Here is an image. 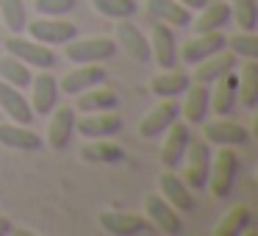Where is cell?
Masks as SVG:
<instances>
[{
	"label": "cell",
	"instance_id": "6da1fadb",
	"mask_svg": "<svg viewBox=\"0 0 258 236\" xmlns=\"http://www.w3.org/2000/svg\"><path fill=\"white\" fill-rule=\"evenodd\" d=\"M241 164L236 156L233 147H222L217 156H211V169H208V184L211 192L217 197H230V192L236 189V181H239Z\"/></svg>",
	"mask_w": 258,
	"mask_h": 236
},
{
	"label": "cell",
	"instance_id": "7a4b0ae2",
	"mask_svg": "<svg viewBox=\"0 0 258 236\" xmlns=\"http://www.w3.org/2000/svg\"><path fill=\"white\" fill-rule=\"evenodd\" d=\"M117 53V42L106 39V36H92V39H78L67 42V50L64 56L75 64H100L106 58H111Z\"/></svg>",
	"mask_w": 258,
	"mask_h": 236
},
{
	"label": "cell",
	"instance_id": "3957f363",
	"mask_svg": "<svg viewBox=\"0 0 258 236\" xmlns=\"http://www.w3.org/2000/svg\"><path fill=\"white\" fill-rule=\"evenodd\" d=\"M0 47H6V53H12L14 58H20L28 67H56V53L42 42L36 45V39H23L20 34H12V39L0 42Z\"/></svg>",
	"mask_w": 258,
	"mask_h": 236
},
{
	"label": "cell",
	"instance_id": "277c9868",
	"mask_svg": "<svg viewBox=\"0 0 258 236\" xmlns=\"http://www.w3.org/2000/svg\"><path fill=\"white\" fill-rule=\"evenodd\" d=\"M186 184L189 189H206L208 184V169H211V145L206 139H189V147H186Z\"/></svg>",
	"mask_w": 258,
	"mask_h": 236
},
{
	"label": "cell",
	"instance_id": "5b68a950",
	"mask_svg": "<svg viewBox=\"0 0 258 236\" xmlns=\"http://www.w3.org/2000/svg\"><path fill=\"white\" fill-rule=\"evenodd\" d=\"M25 31L31 34V39L42 42V45H67L78 36V25L61 17H39L25 25Z\"/></svg>",
	"mask_w": 258,
	"mask_h": 236
},
{
	"label": "cell",
	"instance_id": "8992f818",
	"mask_svg": "<svg viewBox=\"0 0 258 236\" xmlns=\"http://www.w3.org/2000/svg\"><path fill=\"white\" fill-rule=\"evenodd\" d=\"M164 134H167V139L161 145V164H164V169L175 172L183 164L186 147H189V139H191V128H189V123H178L175 120Z\"/></svg>",
	"mask_w": 258,
	"mask_h": 236
},
{
	"label": "cell",
	"instance_id": "52a82bcc",
	"mask_svg": "<svg viewBox=\"0 0 258 236\" xmlns=\"http://www.w3.org/2000/svg\"><path fill=\"white\" fill-rule=\"evenodd\" d=\"M75 131L86 139H111L122 131V117L114 111H95L75 117Z\"/></svg>",
	"mask_w": 258,
	"mask_h": 236
},
{
	"label": "cell",
	"instance_id": "ba28073f",
	"mask_svg": "<svg viewBox=\"0 0 258 236\" xmlns=\"http://www.w3.org/2000/svg\"><path fill=\"white\" fill-rule=\"evenodd\" d=\"M228 47V39H225L219 31H208V34H197L195 39H189L183 45V50H180V62L189 64V67H195V64L206 62L208 56H214V53L225 50Z\"/></svg>",
	"mask_w": 258,
	"mask_h": 236
},
{
	"label": "cell",
	"instance_id": "9c48e42d",
	"mask_svg": "<svg viewBox=\"0 0 258 236\" xmlns=\"http://www.w3.org/2000/svg\"><path fill=\"white\" fill-rule=\"evenodd\" d=\"M178 117H180V103L175 97H161V103L156 108H150L147 117L139 123V134L145 139H153V136L164 134Z\"/></svg>",
	"mask_w": 258,
	"mask_h": 236
},
{
	"label": "cell",
	"instance_id": "30bf717a",
	"mask_svg": "<svg viewBox=\"0 0 258 236\" xmlns=\"http://www.w3.org/2000/svg\"><path fill=\"white\" fill-rule=\"evenodd\" d=\"M203 139L208 145H219V147H236V145H244L250 139L244 125L233 123V120H214V123H206L203 120Z\"/></svg>",
	"mask_w": 258,
	"mask_h": 236
},
{
	"label": "cell",
	"instance_id": "8fae6325",
	"mask_svg": "<svg viewBox=\"0 0 258 236\" xmlns=\"http://www.w3.org/2000/svg\"><path fill=\"white\" fill-rule=\"evenodd\" d=\"M145 214H147V219L167 236H178L180 230H183V222H180L178 211H175L161 195H147L145 197Z\"/></svg>",
	"mask_w": 258,
	"mask_h": 236
},
{
	"label": "cell",
	"instance_id": "7c38bea8",
	"mask_svg": "<svg viewBox=\"0 0 258 236\" xmlns=\"http://www.w3.org/2000/svg\"><path fill=\"white\" fill-rule=\"evenodd\" d=\"M150 56L158 62V67L172 70L178 64V42L167 23H156L150 34Z\"/></svg>",
	"mask_w": 258,
	"mask_h": 236
},
{
	"label": "cell",
	"instance_id": "4fadbf2b",
	"mask_svg": "<svg viewBox=\"0 0 258 236\" xmlns=\"http://www.w3.org/2000/svg\"><path fill=\"white\" fill-rule=\"evenodd\" d=\"M58 106V81L53 73H39L31 78V108L34 114H50Z\"/></svg>",
	"mask_w": 258,
	"mask_h": 236
},
{
	"label": "cell",
	"instance_id": "5bb4252c",
	"mask_svg": "<svg viewBox=\"0 0 258 236\" xmlns=\"http://www.w3.org/2000/svg\"><path fill=\"white\" fill-rule=\"evenodd\" d=\"M158 192L175 211H195V197H191L189 184L183 178H178L175 172H169V169L158 178Z\"/></svg>",
	"mask_w": 258,
	"mask_h": 236
},
{
	"label": "cell",
	"instance_id": "9a60e30c",
	"mask_svg": "<svg viewBox=\"0 0 258 236\" xmlns=\"http://www.w3.org/2000/svg\"><path fill=\"white\" fill-rule=\"evenodd\" d=\"M50 114L53 117H50V125H47V145L53 150H64L75 134V108L58 106Z\"/></svg>",
	"mask_w": 258,
	"mask_h": 236
},
{
	"label": "cell",
	"instance_id": "2e32d148",
	"mask_svg": "<svg viewBox=\"0 0 258 236\" xmlns=\"http://www.w3.org/2000/svg\"><path fill=\"white\" fill-rule=\"evenodd\" d=\"M117 42L125 47V53H128L134 62L147 64L153 58L150 56V42H147V36L142 34L134 23H128V20H119V23H117Z\"/></svg>",
	"mask_w": 258,
	"mask_h": 236
},
{
	"label": "cell",
	"instance_id": "e0dca14e",
	"mask_svg": "<svg viewBox=\"0 0 258 236\" xmlns=\"http://www.w3.org/2000/svg\"><path fill=\"white\" fill-rule=\"evenodd\" d=\"M0 108H3V111H6L14 123H20V125H31V123H34V117H36L23 92H20L17 86L6 84V81H0Z\"/></svg>",
	"mask_w": 258,
	"mask_h": 236
},
{
	"label": "cell",
	"instance_id": "ac0fdd59",
	"mask_svg": "<svg viewBox=\"0 0 258 236\" xmlns=\"http://www.w3.org/2000/svg\"><path fill=\"white\" fill-rule=\"evenodd\" d=\"M100 84H106V70L97 67V64H81L73 73L64 75L58 89H61L64 95H78V92L89 89V86H100Z\"/></svg>",
	"mask_w": 258,
	"mask_h": 236
},
{
	"label": "cell",
	"instance_id": "d6986e66",
	"mask_svg": "<svg viewBox=\"0 0 258 236\" xmlns=\"http://www.w3.org/2000/svg\"><path fill=\"white\" fill-rule=\"evenodd\" d=\"M236 100H239V75L230 70L222 78L214 81V92H211V108L219 117H228L236 108Z\"/></svg>",
	"mask_w": 258,
	"mask_h": 236
},
{
	"label": "cell",
	"instance_id": "ffe728a7",
	"mask_svg": "<svg viewBox=\"0 0 258 236\" xmlns=\"http://www.w3.org/2000/svg\"><path fill=\"white\" fill-rule=\"evenodd\" d=\"M183 95L186 100L180 106V114L186 117L189 125H200L208 117V111H211V89H208V84H195V86L189 84V89Z\"/></svg>",
	"mask_w": 258,
	"mask_h": 236
},
{
	"label": "cell",
	"instance_id": "44dd1931",
	"mask_svg": "<svg viewBox=\"0 0 258 236\" xmlns=\"http://www.w3.org/2000/svg\"><path fill=\"white\" fill-rule=\"evenodd\" d=\"M100 225H103V230H108L114 236H136L147 230V219L128 214V211H103Z\"/></svg>",
	"mask_w": 258,
	"mask_h": 236
},
{
	"label": "cell",
	"instance_id": "7402d4cb",
	"mask_svg": "<svg viewBox=\"0 0 258 236\" xmlns=\"http://www.w3.org/2000/svg\"><path fill=\"white\" fill-rule=\"evenodd\" d=\"M78 100H75V108L84 114H95V111H114L119 106V95L114 89H97V86H89V89L78 92Z\"/></svg>",
	"mask_w": 258,
	"mask_h": 236
},
{
	"label": "cell",
	"instance_id": "603a6c76",
	"mask_svg": "<svg viewBox=\"0 0 258 236\" xmlns=\"http://www.w3.org/2000/svg\"><path fill=\"white\" fill-rule=\"evenodd\" d=\"M230 3H222V0H217V3H211L208 0L206 6L200 9V17L191 20V28L197 31V34H208V31H222L225 25L230 23Z\"/></svg>",
	"mask_w": 258,
	"mask_h": 236
},
{
	"label": "cell",
	"instance_id": "cb8c5ba5",
	"mask_svg": "<svg viewBox=\"0 0 258 236\" xmlns=\"http://www.w3.org/2000/svg\"><path fill=\"white\" fill-rule=\"evenodd\" d=\"M236 67V56L233 53H214V56H208L206 62L195 64V84H214L217 78H222L225 73H230V70Z\"/></svg>",
	"mask_w": 258,
	"mask_h": 236
},
{
	"label": "cell",
	"instance_id": "d4e9b609",
	"mask_svg": "<svg viewBox=\"0 0 258 236\" xmlns=\"http://www.w3.org/2000/svg\"><path fill=\"white\" fill-rule=\"evenodd\" d=\"M189 84H191V75L186 73V70L172 67V70L158 73L156 78L150 81V89H153V95H158V97H178L189 89Z\"/></svg>",
	"mask_w": 258,
	"mask_h": 236
},
{
	"label": "cell",
	"instance_id": "484cf974",
	"mask_svg": "<svg viewBox=\"0 0 258 236\" xmlns=\"http://www.w3.org/2000/svg\"><path fill=\"white\" fill-rule=\"evenodd\" d=\"M0 145H6L12 147V150H39L42 147V136L34 134V131L28 128V125H0Z\"/></svg>",
	"mask_w": 258,
	"mask_h": 236
},
{
	"label": "cell",
	"instance_id": "4316f807",
	"mask_svg": "<svg viewBox=\"0 0 258 236\" xmlns=\"http://www.w3.org/2000/svg\"><path fill=\"white\" fill-rule=\"evenodd\" d=\"M150 14L161 23H169V25H178V28H186L191 23V9H186L183 3L178 0H150L147 3Z\"/></svg>",
	"mask_w": 258,
	"mask_h": 236
},
{
	"label": "cell",
	"instance_id": "83f0119b",
	"mask_svg": "<svg viewBox=\"0 0 258 236\" xmlns=\"http://www.w3.org/2000/svg\"><path fill=\"white\" fill-rule=\"evenodd\" d=\"M252 222H255L252 208L236 206L233 211H228L222 217V222L217 225V230H214V233H217V236H239V233H244V230H250Z\"/></svg>",
	"mask_w": 258,
	"mask_h": 236
},
{
	"label": "cell",
	"instance_id": "f1b7e54d",
	"mask_svg": "<svg viewBox=\"0 0 258 236\" xmlns=\"http://www.w3.org/2000/svg\"><path fill=\"white\" fill-rule=\"evenodd\" d=\"M81 158L92 164H119L125 158V150L108 139H95L92 145H86L81 150Z\"/></svg>",
	"mask_w": 258,
	"mask_h": 236
},
{
	"label": "cell",
	"instance_id": "f546056e",
	"mask_svg": "<svg viewBox=\"0 0 258 236\" xmlns=\"http://www.w3.org/2000/svg\"><path fill=\"white\" fill-rule=\"evenodd\" d=\"M239 103L244 108H255L258 106V64L255 58H247V64L241 67L239 75Z\"/></svg>",
	"mask_w": 258,
	"mask_h": 236
},
{
	"label": "cell",
	"instance_id": "4dcf8cb0",
	"mask_svg": "<svg viewBox=\"0 0 258 236\" xmlns=\"http://www.w3.org/2000/svg\"><path fill=\"white\" fill-rule=\"evenodd\" d=\"M31 78H34V75H31L28 64L14 58L12 53H6V56L0 58V81H6V84L17 86V89H28Z\"/></svg>",
	"mask_w": 258,
	"mask_h": 236
},
{
	"label": "cell",
	"instance_id": "1f68e13d",
	"mask_svg": "<svg viewBox=\"0 0 258 236\" xmlns=\"http://www.w3.org/2000/svg\"><path fill=\"white\" fill-rule=\"evenodd\" d=\"M0 17L12 34H23L28 25V12L23 0H0Z\"/></svg>",
	"mask_w": 258,
	"mask_h": 236
},
{
	"label": "cell",
	"instance_id": "d6a6232c",
	"mask_svg": "<svg viewBox=\"0 0 258 236\" xmlns=\"http://www.w3.org/2000/svg\"><path fill=\"white\" fill-rule=\"evenodd\" d=\"M97 14L111 20H128L136 14V0H92Z\"/></svg>",
	"mask_w": 258,
	"mask_h": 236
},
{
	"label": "cell",
	"instance_id": "836d02e7",
	"mask_svg": "<svg viewBox=\"0 0 258 236\" xmlns=\"http://www.w3.org/2000/svg\"><path fill=\"white\" fill-rule=\"evenodd\" d=\"M230 14H236V25L241 31H255L258 28V6L255 0H233Z\"/></svg>",
	"mask_w": 258,
	"mask_h": 236
},
{
	"label": "cell",
	"instance_id": "e575fe53",
	"mask_svg": "<svg viewBox=\"0 0 258 236\" xmlns=\"http://www.w3.org/2000/svg\"><path fill=\"white\" fill-rule=\"evenodd\" d=\"M228 47L233 50L236 58H258V36H255V31H241V34L230 36Z\"/></svg>",
	"mask_w": 258,
	"mask_h": 236
},
{
	"label": "cell",
	"instance_id": "d590c367",
	"mask_svg": "<svg viewBox=\"0 0 258 236\" xmlns=\"http://www.w3.org/2000/svg\"><path fill=\"white\" fill-rule=\"evenodd\" d=\"M78 0H36V12L42 17H64L75 9Z\"/></svg>",
	"mask_w": 258,
	"mask_h": 236
},
{
	"label": "cell",
	"instance_id": "8d00e7d4",
	"mask_svg": "<svg viewBox=\"0 0 258 236\" xmlns=\"http://www.w3.org/2000/svg\"><path fill=\"white\" fill-rule=\"evenodd\" d=\"M178 3H183L186 9H203L208 3V0H178Z\"/></svg>",
	"mask_w": 258,
	"mask_h": 236
},
{
	"label": "cell",
	"instance_id": "74e56055",
	"mask_svg": "<svg viewBox=\"0 0 258 236\" xmlns=\"http://www.w3.org/2000/svg\"><path fill=\"white\" fill-rule=\"evenodd\" d=\"M12 222H9V219L6 217H0V236H6V233H12Z\"/></svg>",
	"mask_w": 258,
	"mask_h": 236
},
{
	"label": "cell",
	"instance_id": "f35d334b",
	"mask_svg": "<svg viewBox=\"0 0 258 236\" xmlns=\"http://www.w3.org/2000/svg\"><path fill=\"white\" fill-rule=\"evenodd\" d=\"M0 42H3V39H0Z\"/></svg>",
	"mask_w": 258,
	"mask_h": 236
}]
</instances>
